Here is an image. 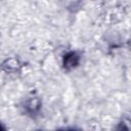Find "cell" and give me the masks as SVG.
Returning a JSON list of instances; mask_svg holds the SVG:
<instances>
[{"mask_svg":"<svg viewBox=\"0 0 131 131\" xmlns=\"http://www.w3.org/2000/svg\"><path fill=\"white\" fill-rule=\"evenodd\" d=\"M0 129H2V127H1V125H0Z\"/></svg>","mask_w":131,"mask_h":131,"instance_id":"3","label":"cell"},{"mask_svg":"<svg viewBox=\"0 0 131 131\" xmlns=\"http://www.w3.org/2000/svg\"><path fill=\"white\" fill-rule=\"evenodd\" d=\"M80 63V55L76 51H70L62 57V66L66 70H73Z\"/></svg>","mask_w":131,"mask_h":131,"instance_id":"1","label":"cell"},{"mask_svg":"<svg viewBox=\"0 0 131 131\" xmlns=\"http://www.w3.org/2000/svg\"><path fill=\"white\" fill-rule=\"evenodd\" d=\"M39 106H40V103L37 99H33V100H30L27 102L26 104V108L29 113L31 114H35L38 110H39Z\"/></svg>","mask_w":131,"mask_h":131,"instance_id":"2","label":"cell"}]
</instances>
